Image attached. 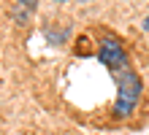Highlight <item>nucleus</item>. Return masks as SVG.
<instances>
[{
	"instance_id": "2",
	"label": "nucleus",
	"mask_w": 149,
	"mask_h": 135,
	"mask_svg": "<svg viewBox=\"0 0 149 135\" xmlns=\"http://www.w3.org/2000/svg\"><path fill=\"white\" fill-rule=\"evenodd\" d=\"M98 57H100V62L111 70V73H117V70H122V68H130L127 65V51L119 43V38H114V35H106V38L100 41Z\"/></svg>"
},
{
	"instance_id": "5",
	"label": "nucleus",
	"mask_w": 149,
	"mask_h": 135,
	"mask_svg": "<svg viewBox=\"0 0 149 135\" xmlns=\"http://www.w3.org/2000/svg\"><path fill=\"white\" fill-rule=\"evenodd\" d=\"M54 3H65V0H54Z\"/></svg>"
},
{
	"instance_id": "3",
	"label": "nucleus",
	"mask_w": 149,
	"mask_h": 135,
	"mask_svg": "<svg viewBox=\"0 0 149 135\" xmlns=\"http://www.w3.org/2000/svg\"><path fill=\"white\" fill-rule=\"evenodd\" d=\"M144 30H149V16H146V19H144Z\"/></svg>"
},
{
	"instance_id": "1",
	"label": "nucleus",
	"mask_w": 149,
	"mask_h": 135,
	"mask_svg": "<svg viewBox=\"0 0 149 135\" xmlns=\"http://www.w3.org/2000/svg\"><path fill=\"white\" fill-rule=\"evenodd\" d=\"M117 78V100H114V116L125 119L136 111V103L141 97V78H138L130 68H122L114 73Z\"/></svg>"
},
{
	"instance_id": "4",
	"label": "nucleus",
	"mask_w": 149,
	"mask_h": 135,
	"mask_svg": "<svg viewBox=\"0 0 149 135\" xmlns=\"http://www.w3.org/2000/svg\"><path fill=\"white\" fill-rule=\"evenodd\" d=\"M79 3H90V0H79Z\"/></svg>"
}]
</instances>
